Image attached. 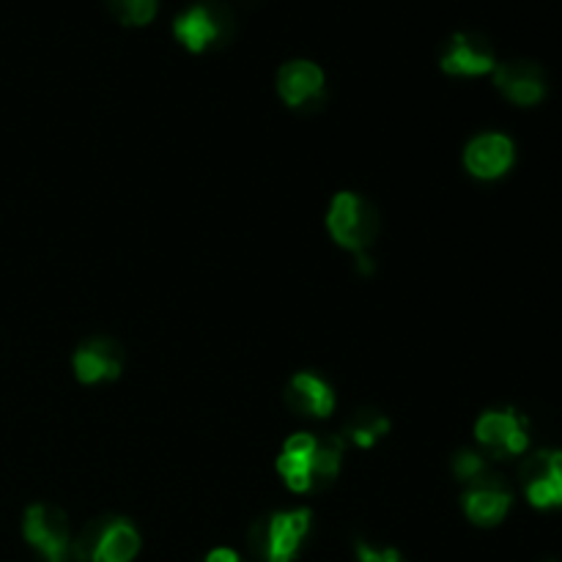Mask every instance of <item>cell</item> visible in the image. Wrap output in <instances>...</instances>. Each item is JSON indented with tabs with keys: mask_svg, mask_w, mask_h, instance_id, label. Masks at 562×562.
<instances>
[{
	"mask_svg": "<svg viewBox=\"0 0 562 562\" xmlns=\"http://www.w3.org/2000/svg\"><path fill=\"white\" fill-rule=\"evenodd\" d=\"M137 552H140V536L135 525L121 516L91 519L71 538L75 562H132Z\"/></svg>",
	"mask_w": 562,
	"mask_h": 562,
	"instance_id": "obj_1",
	"label": "cell"
},
{
	"mask_svg": "<svg viewBox=\"0 0 562 562\" xmlns=\"http://www.w3.org/2000/svg\"><path fill=\"white\" fill-rule=\"evenodd\" d=\"M311 530V510H283L256 519L247 532V547L258 562H291Z\"/></svg>",
	"mask_w": 562,
	"mask_h": 562,
	"instance_id": "obj_2",
	"label": "cell"
},
{
	"mask_svg": "<svg viewBox=\"0 0 562 562\" xmlns=\"http://www.w3.org/2000/svg\"><path fill=\"white\" fill-rule=\"evenodd\" d=\"M327 228L340 247H346L355 256H362L376 241L382 220H379L376 206L366 195L338 192L329 203Z\"/></svg>",
	"mask_w": 562,
	"mask_h": 562,
	"instance_id": "obj_3",
	"label": "cell"
},
{
	"mask_svg": "<svg viewBox=\"0 0 562 562\" xmlns=\"http://www.w3.org/2000/svg\"><path fill=\"white\" fill-rule=\"evenodd\" d=\"M173 33L190 53H203L209 47H223L234 38L236 16L223 0H201L176 16Z\"/></svg>",
	"mask_w": 562,
	"mask_h": 562,
	"instance_id": "obj_4",
	"label": "cell"
},
{
	"mask_svg": "<svg viewBox=\"0 0 562 562\" xmlns=\"http://www.w3.org/2000/svg\"><path fill=\"white\" fill-rule=\"evenodd\" d=\"M22 536L42 554L44 562H69L71 560V527L69 516L49 503H36L25 510L22 519Z\"/></svg>",
	"mask_w": 562,
	"mask_h": 562,
	"instance_id": "obj_5",
	"label": "cell"
},
{
	"mask_svg": "<svg viewBox=\"0 0 562 562\" xmlns=\"http://www.w3.org/2000/svg\"><path fill=\"white\" fill-rule=\"evenodd\" d=\"M521 486L536 508L562 505V450H538L521 461Z\"/></svg>",
	"mask_w": 562,
	"mask_h": 562,
	"instance_id": "obj_6",
	"label": "cell"
},
{
	"mask_svg": "<svg viewBox=\"0 0 562 562\" xmlns=\"http://www.w3.org/2000/svg\"><path fill=\"white\" fill-rule=\"evenodd\" d=\"M475 437L494 459H510V456H521L530 445L527 437V420L516 415L514 409L503 412H486L481 415L475 426Z\"/></svg>",
	"mask_w": 562,
	"mask_h": 562,
	"instance_id": "obj_7",
	"label": "cell"
},
{
	"mask_svg": "<svg viewBox=\"0 0 562 562\" xmlns=\"http://www.w3.org/2000/svg\"><path fill=\"white\" fill-rule=\"evenodd\" d=\"M461 505H464V514L470 516V521H475L477 527H494L508 516L514 494H510L505 477L494 470L483 481L467 486Z\"/></svg>",
	"mask_w": 562,
	"mask_h": 562,
	"instance_id": "obj_8",
	"label": "cell"
},
{
	"mask_svg": "<svg viewBox=\"0 0 562 562\" xmlns=\"http://www.w3.org/2000/svg\"><path fill=\"white\" fill-rule=\"evenodd\" d=\"M442 69L448 75L459 77H475V75H488L497 66L494 58V47L483 33L477 31H461L456 33L448 42V47L442 49Z\"/></svg>",
	"mask_w": 562,
	"mask_h": 562,
	"instance_id": "obj_9",
	"label": "cell"
},
{
	"mask_svg": "<svg viewBox=\"0 0 562 562\" xmlns=\"http://www.w3.org/2000/svg\"><path fill=\"white\" fill-rule=\"evenodd\" d=\"M278 91L289 108L316 110L324 102V71L313 60H289L278 71Z\"/></svg>",
	"mask_w": 562,
	"mask_h": 562,
	"instance_id": "obj_10",
	"label": "cell"
},
{
	"mask_svg": "<svg viewBox=\"0 0 562 562\" xmlns=\"http://www.w3.org/2000/svg\"><path fill=\"white\" fill-rule=\"evenodd\" d=\"M494 86L505 93V99L530 108L547 97V75L536 60H505L494 66Z\"/></svg>",
	"mask_w": 562,
	"mask_h": 562,
	"instance_id": "obj_11",
	"label": "cell"
},
{
	"mask_svg": "<svg viewBox=\"0 0 562 562\" xmlns=\"http://www.w3.org/2000/svg\"><path fill=\"white\" fill-rule=\"evenodd\" d=\"M121 368H124V349L104 335L88 338L75 351V376L82 384L113 382L121 376Z\"/></svg>",
	"mask_w": 562,
	"mask_h": 562,
	"instance_id": "obj_12",
	"label": "cell"
},
{
	"mask_svg": "<svg viewBox=\"0 0 562 562\" xmlns=\"http://www.w3.org/2000/svg\"><path fill=\"white\" fill-rule=\"evenodd\" d=\"M464 165L477 179H499L514 165V143L499 132L472 137L464 148Z\"/></svg>",
	"mask_w": 562,
	"mask_h": 562,
	"instance_id": "obj_13",
	"label": "cell"
},
{
	"mask_svg": "<svg viewBox=\"0 0 562 562\" xmlns=\"http://www.w3.org/2000/svg\"><path fill=\"white\" fill-rule=\"evenodd\" d=\"M289 412L300 417H327L335 409V393L318 373L302 371L289 382L283 393Z\"/></svg>",
	"mask_w": 562,
	"mask_h": 562,
	"instance_id": "obj_14",
	"label": "cell"
},
{
	"mask_svg": "<svg viewBox=\"0 0 562 562\" xmlns=\"http://www.w3.org/2000/svg\"><path fill=\"white\" fill-rule=\"evenodd\" d=\"M318 439L313 434H294L289 437V442L283 445L278 459V470L283 475L285 486L291 492L307 494L313 492V453H316Z\"/></svg>",
	"mask_w": 562,
	"mask_h": 562,
	"instance_id": "obj_15",
	"label": "cell"
},
{
	"mask_svg": "<svg viewBox=\"0 0 562 562\" xmlns=\"http://www.w3.org/2000/svg\"><path fill=\"white\" fill-rule=\"evenodd\" d=\"M387 431H390L387 417H384L382 412L362 406V409H357L355 415H349V420H346L344 439H351L357 448H371V445L376 442L379 437H384Z\"/></svg>",
	"mask_w": 562,
	"mask_h": 562,
	"instance_id": "obj_16",
	"label": "cell"
},
{
	"mask_svg": "<svg viewBox=\"0 0 562 562\" xmlns=\"http://www.w3.org/2000/svg\"><path fill=\"white\" fill-rule=\"evenodd\" d=\"M344 437H324L316 442V453H313V488H324L338 477L340 461H344Z\"/></svg>",
	"mask_w": 562,
	"mask_h": 562,
	"instance_id": "obj_17",
	"label": "cell"
},
{
	"mask_svg": "<svg viewBox=\"0 0 562 562\" xmlns=\"http://www.w3.org/2000/svg\"><path fill=\"white\" fill-rule=\"evenodd\" d=\"M104 5L115 22L132 27L148 25L157 14V0H104Z\"/></svg>",
	"mask_w": 562,
	"mask_h": 562,
	"instance_id": "obj_18",
	"label": "cell"
},
{
	"mask_svg": "<svg viewBox=\"0 0 562 562\" xmlns=\"http://www.w3.org/2000/svg\"><path fill=\"white\" fill-rule=\"evenodd\" d=\"M492 472L494 467L488 464L481 453H475V450H459V453L453 456V475L459 477L464 486L483 481V477L492 475Z\"/></svg>",
	"mask_w": 562,
	"mask_h": 562,
	"instance_id": "obj_19",
	"label": "cell"
},
{
	"mask_svg": "<svg viewBox=\"0 0 562 562\" xmlns=\"http://www.w3.org/2000/svg\"><path fill=\"white\" fill-rule=\"evenodd\" d=\"M357 562H404L395 549H376L371 543H357Z\"/></svg>",
	"mask_w": 562,
	"mask_h": 562,
	"instance_id": "obj_20",
	"label": "cell"
},
{
	"mask_svg": "<svg viewBox=\"0 0 562 562\" xmlns=\"http://www.w3.org/2000/svg\"><path fill=\"white\" fill-rule=\"evenodd\" d=\"M206 562H245V560H241L234 549H214V552L206 558Z\"/></svg>",
	"mask_w": 562,
	"mask_h": 562,
	"instance_id": "obj_21",
	"label": "cell"
},
{
	"mask_svg": "<svg viewBox=\"0 0 562 562\" xmlns=\"http://www.w3.org/2000/svg\"><path fill=\"white\" fill-rule=\"evenodd\" d=\"M552 562H560V560H552Z\"/></svg>",
	"mask_w": 562,
	"mask_h": 562,
	"instance_id": "obj_22",
	"label": "cell"
}]
</instances>
